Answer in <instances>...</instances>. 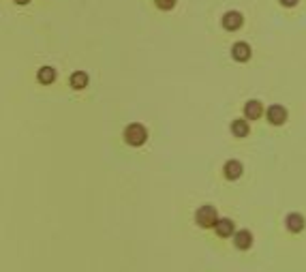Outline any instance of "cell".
<instances>
[{
	"label": "cell",
	"instance_id": "6da1fadb",
	"mask_svg": "<svg viewBox=\"0 0 306 272\" xmlns=\"http://www.w3.org/2000/svg\"><path fill=\"white\" fill-rule=\"evenodd\" d=\"M146 139H148V131L139 122H133V125H129L125 129V141L129 146H141L146 144Z\"/></svg>",
	"mask_w": 306,
	"mask_h": 272
},
{
	"label": "cell",
	"instance_id": "7a4b0ae2",
	"mask_svg": "<svg viewBox=\"0 0 306 272\" xmlns=\"http://www.w3.org/2000/svg\"><path fill=\"white\" fill-rule=\"evenodd\" d=\"M195 221H197L199 227H214L219 223V215H217V208L214 206H201V208L195 212Z\"/></svg>",
	"mask_w": 306,
	"mask_h": 272
},
{
	"label": "cell",
	"instance_id": "3957f363",
	"mask_svg": "<svg viewBox=\"0 0 306 272\" xmlns=\"http://www.w3.org/2000/svg\"><path fill=\"white\" fill-rule=\"evenodd\" d=\"M268 120H270V125H274V127L285 125V122H287V109L283 105H270L268 107Z\"/></svg>",
	"mask_w": 306,
	"mask_h": 272
},
{
	"label": "cell",
	"instance_id": "277c9868",
	"mask_svg": "<svg viewBox=\"0 0 306 272\" xmlns=\"http://www.w3.org/2000/svg\"><path fill=\"white\" fill-rule=\"evenodd\" d=\"M242 24H244V17H242V13H238V11H229L223 15V28L225 30H238Z\"/></svg>",
	"mask_w": 306,
	"mask_h": 272
},
{
	"label": "cell",
	"instance_id": "5b68a950",
	"mask_svg": "<svg viewBox=\"0 0 306 272\" xmlns=\"http://www.w3.org/2000/svg\"><path fill=\"white\" fill-rule=\"evenodd\" d=\"M233 244H236V249L240 251H246V249H251L253 247V234L249 229H240L233 234Z\"/></svg>",
	"mask_w": 306,
	"mask_h": 272
},
{
	"label": "cell",
	"instance_id": "8992f818",
	"mask_svg": "<svg viewBox=\"0 0 306 272\" xmlns=\"http://www.w3.org/2000/svg\"><path fill=\"white\" fill-rule=\"evenodd\" d=\"M223 172H225V178H227V180H238L240 176H242L244 167H242V163H240V161L231 159V161H227V163H225Z\"/></svg>",
	"mask_w": 306,
	"mask_h": 272
},
{
	"label": "cell",
	"instance_id": "52a82bcc",
	"mask_svg": "<svg viewBox=\"0 0 306 272\" xmlns=\"http://www.w3.org/2000/svg\"><path fill=\"white\" fill-rule=\"evenodd\" d=\"M251 47H249V43H244V41H240L236 43L231 47V56H233V60H238V62H246L251 58Z\"/></svg>",
	"mask_w": 306,
	"mask_h": 272
},
{
	"label": "cell",
	"instance_id": "ba28073f",
	"mask_svg": "<svg viewBox=\"0 0 306 272\" xmlns=\"http://www.w3.org/2000/svg\"><path fill=\"white\" fill-rule=\"evenodd\" d=\"M244 116L249 120H257V118H262L263 116V105H262V101H257V99H253L249 101L244 105Z\"/></svg>",
	"mask_w": 306,
	"mask_h": 272
},
{
	"label": "cell",
	"instance_id": "9c48e42d",
	"mask_svg": "<svg viewBox=\"0 0 306 272\" xmlns=\"http://www.w3.org/2000/svg\"><path fill=\"white\" fill-rule=\"evenodd\" d=\"M285 225H287V229L289 231H294V234H298V231H302L304 229V217L300 215V212H291V215H287V219H285Z\"/></svg>",
	"mask_w": 306,
	"mask_h": 272
},
{
	"label": "cell",
	"instance_id": "30bf717a",
	"mask_svg": "<svg viewBox=\"0 0 306 272\" xmlns=\"http://www.w3.org/2000/svg\"><path fill=\"white\" fill-rule=\"evenodd\" d=\"M233 229H236V225H233L231 219H219V223L214 225V231L220 236V238H227L233 234Z\"/></svg>",
	"mask_w": 306,
	"mask_h": 272
},
{
	"label": "cell",
	"instance_id": "8fae6325",
	"mask_svg": "<svg viewBox=\"0 0 306 272\" xmlns=\"http://www.w3.org/2000/svg\"><path fill=\"white\" fill-rule=\"evenodd\" d=\"M249 120H244V118H236L231 122V133L236 135V137H246L249 135Z\"/></svg>",
	"mask_w": 306,
	"mask_h": 272
},
{
	"label": "cell",
	"instance_id": "7c38bea8",
	"mask_svg": "<svg viewBox=\"0 0 306 272\" xmlns=\"http://www.w3.org/2000/svg\"><path fill=\"white\" fill-rule=\"evenodd\" d=\"M86 86H88V73H84V71H75V73L71 75V88L84 90Z\"/></svg>",
	"mask_w": 306,
	"mask_h": 272
},
{
	"label": "cell",
	"instance_id": "4fadbf2b",
	"mask_svg": "<svg viewBox=\"0 0 306 272\" xmlns=\"http://www.w3.org/2000/svg\"><path fill=\"white\" fill-rule=\"evenodd\" d=\"M37 80L41 82V84H51V82L56 80V69H51V67H43V69H39Z\"/></svg>",
	"mask_w": 306,
	"mask_h": 272
},
{
	"label": "cell",
	"instance_id": "5bb4252c",
	"mask_svg": "<svg viewBox=\"0 0 306 272\" xmlns=\"http://www.w3.org/2000/svg\"><path fill=\"white\" fill-rule=\"evenodd\" d=\"M156 6L163 11H169V9H174L175 6V0H156Z\"/></svg>",
	"mask_w": 306,
	"mask_h": 272
},
{
	"label": "cell",
	"instance_id": "9a60e30c",
	"mask_svg": "<svg viewBox=\"0 0 306 272\" xmlns=\"http://www.w3.org/2000/svg\"><path fill=\"white\" fill-rule=\"evenodd\" d=\"M283 6H296L298 4V0H278Z\"/></svg>",
	"mask_w": 306,
	"mask_h": 272
},
{
	"label": "cell",
	"instance_id": "2e32d148",
	"mask_svg": "<svg viewBox=\"0 0 306 272\" xmlns=\"http://www.w3.org/2000/svg\"><path fill=\"white\" fill-rule=\"evenodd\" d=\"M15 2H17V4H28L30 0H15Z\"/></svg>",
	"mask_w": 306,
	"mask_h": 272
}]
</instances>
